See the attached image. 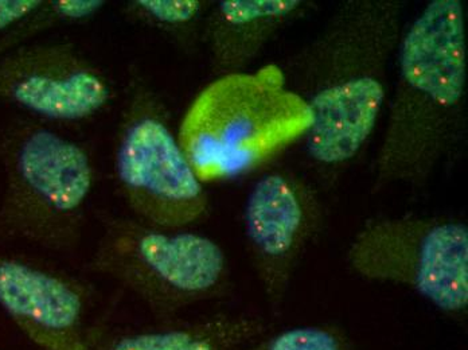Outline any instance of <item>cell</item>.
<instances>
[{
    "label": "cell",
    "mask_w": 468,
    "mask_h": 350,
    "mask_svg": "<svg viewBox=\"0 0 468 350\" xmlns=\"http://www.w3.org/2000/svg\"><path fill=\"white\" fill-rule=\"evenodd\" d=\"M105 5L107 3L102 0H47L38 13L0 37V57L31 42V38L56 26L88 21L96 16Z\"/></svg>",
    "instance_id": "obj_14"
},
{
    "label": "cell",
    "mask_w": 468,
    "mask_h": 350,
    "mask_svg": "<svg viewBox=\"0 0 468 350\" xmlns=\"http://www.w3.org/2000/svg\"><path fill=\"white\" fill-rule=\"evenodd\" d=\"M111 99L104 70L69 42H27L0 57V101L37 118L80 123Z\"/></svg>",
    "instance_id": "obj_9"
},
{
    "label": "cell",
    "mask_w": 468,
    "mask_h": 350,
    "mask_svg": "<svg viewBox=\"0 0 468 350\" xmlns=\"http://www.w3.org/2000/svg\"><path fill=\"white\" fill-rule=\"evenodd\" d=\"M92 284L38 261L0 252V309L41 350H93Z\"/></svg>",
    "instance_id": "obj_10"
},
{
    "label": "cell",
    "mask_w": 468,
    "mask_h": 350,
    "mask_svg": "<svg viewBox=\"0 0 468 350\" xmlns=\"http://www.w3.org/2000/svg\"><path fill=\"white\" fill-rule=\"evenodd\" d=\"M347 266L367 281L398 284L451 320L468 314V226L453 216L367 220L351 239Z\"/></svg>",
    "instance_id": "obj_7"
},
{
    "label": "cell",
    "mask_w": 468,
    "mask_h": 350,
    "mask_svg": "<svg viewBox=\"0 0 468 350\" xmlns=\"http://www.w3.org/2000/svg\"><path fill=\"white\" fill-rule=\"evenodd\" d=\"M210 0H131L122 13L127 21L158 31L191 53L202 42Z\"/></svg>",
    "instance_id": "obj_13"
},
{
    "label": "cell",
    "mask_w": 468,
    "mask_h": 350,
    "mask_svg": "<svg viewBox=\"0 0 468 350\" xmlns=\"http://www.w3.org/2000/svg\"><path fill=\"white\" fill-rule=\"evenodd\" d=\"M326 213L321 187L293 170H265L248 193L242 209L245 247L272 312L287 300Z\"/></svg>",
    "instance_id": "obj_8"
},
{
    "label": "cell",
    "mask_w": 468,
    "mask_h": 350,
    "mask_svg": "<svg viewBox=\"0 0 468 350\" xmlns=\"http://www.w3.org/2000/svg\"><path fill=\"white\" fill-rule=\"evenodd\" d=\"M268 333V323L248 314H214L139 329L104 333L93 350H239Z\"/></svg>",
    "instance_id": "obj_12"
},
{
    "label": "cell",
    "mask_w": 468,
    "mask_h": 350,
    "mask_svg": "<svg viewBox=\"0 0 468 350\" xmlns=\"http://www.w3.org/2000/svg\"><path fill=\"white\" fill-rule=\"evenodd\" d=\"M45 3L47 0H0V37L38 13Z\"/></svg>",
    "instance_id": "obj_16"
},
{
    "label": "cell",
    "mask_w": 468,
    "mask_h": 350,
    "mask_svg": "<svg viewBox=\"0 0 468 350\" xmlns=\"http://www.w3.org/2000/svg\"><path fill=\"white\" fill-rule=\"evenodd\" d=\"M117 187L133 217L168 229H190L210 215V197L194 173L161 96L131 79L115 149Z\"/></svg>",
    "instance_id": "obj_6"
},
{
    "label": "cell",
    "mask_w": 468,
    "mask_h": 350,
    "mask_svg": "<svg viewBox=\"0 0 468 350\" xmlns=\"http://www.w3.org/2000/svg\"><path fill=\"white\" fill-rule=\"evenodd\" d=\"M307 0H224L214 2L205 19L202 42L216 77L245 72L279 31L303 16Z\"/></svg>",
    "instance_id": "obj_11"
},
{
    "label": "cell",
    "mask_w": 468,
    "mask_h": 350,
    "mask_svg": "<svg viewBox=\"0 0 468 350\" xmlns=\"http://www.w3.org/2000/svg\"><path fill=\"white\" fill-rule=\"evenodd\" d=\"M398 79L372 166V193L421 187L466 133L467 21L462 0H432L402 30Z\"/></svg>",
    "instance_id": "obj_2"
},
{
    "label": "cell",
    "mask_w": 468,
    "mask_h": 350,
    "mask_svg": "<svg viewBox=\"0 0 468 350\" xmlns=\"http://www.w3.org/2000/svg\"><path fill=\"white\" fill-rule=\"evenodd\" d=\"M239 350H350V346L336 327L307 325L262 335Z\"/></svg>",
    "instance_id": "obj_15"
},
{
    "label": "cell",
    "mask_w": 468,
    "mask_h": 350,
    "mask_svg": "<svg viewBox=\"0 0 468 350\" xmlns=\"http://www.w3.org/2000/svg\"><path fill=\"white\" fill-rule=\"evenodd\" d=\"M99 221L101 232L87 269L133 295L156 323L178 320L187 310L229 294V259L213 239L133 216L102 212Z\"/></svg>",
    "instance_id": "obj_5"
},
{
    "label": "cell",
    "mask_w": 468,
    "mask_h": 350,
    "mask_svg": "<svg viewBox=\"0 0 468 350\" xmlns=\"http://www.w3.org/2000/svg\"><path fill=\"white\" fill-rule=\"evenodd\" d=\"M404 5L349 0L282 70L310 108L305 164L333 190L372 143L388 96V70L401 39Z\"/></svg>",
    "instance_id": "obj_1"
},
{
    "label": "cell",
    "mask_w": 468,
    "mask_h": 350,
    "mask_svg": "<svg viewBox=\"0 0 468 350\" xmlns=\"http://www.w3.org/2000/svg\"><path fill=\"white\" fill-rule=\"evenodd\" d=\"M0 240L70 253L87 226L96 169L87 147L28 119L0 133Z\"/></svg>",
    "instance_id": "obj_4"
},
{
    "label": "cell",
    "mask_w": 468,
    "mask_h": 350,
    "mask_svg": "<svg viewBox=\"0 0 468 350\" xmlns=\"http://www.w3.org/2000/svg\"><path fill=\"white\" fill-rule=\"evenodd\" d=\"M313 124L282 69L216 77L188 105L178 142L199 181L224 184L265 172Z\"/></svg>",
    "instance_id": "obj_3"
}]
</instances>
